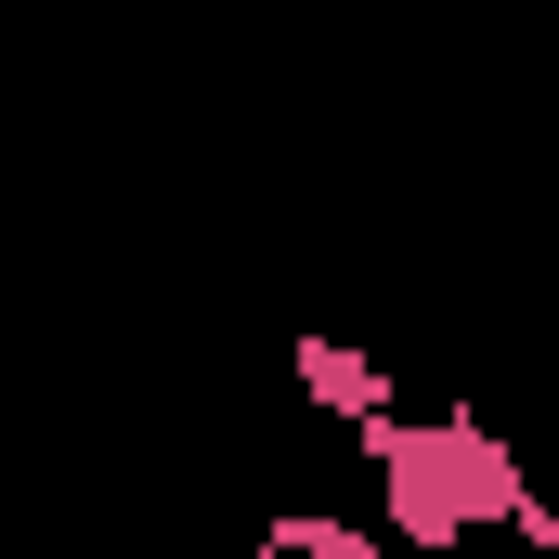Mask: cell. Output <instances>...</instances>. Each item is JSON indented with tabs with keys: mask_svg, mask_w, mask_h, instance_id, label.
<instances>
[{
	"mask_svg": "<svg viewBox=\"0 0 559 559\" xmlns=\"http://www.w3.org/2000/svg\"><path fill=\"white\" fill-rule=\"evenodd\" d=\"M261 559H404V534L338 521V508H274V521H261Z\"/></svg>",
	"mask_w": 559,
	"mask_h": 559,
	"instance_id": "7a4b0ae2",
	"label": "cell"
},
{
	"mask_svg": "<svg viewBox=\"0 0 559 559\" xmlns=\"http://www.w3.org/2000/svg\"><path fill=\"white\" fill-rule=\"evenodd\" d=\"M286 378H299V391H312V404H325L338 429H378V417H404V378H391V365H365L352 338H299V352H286Z\"/></svg>",
	"mask_w": 559,
	"mask_h": 559,
	"instance_id": "6da1fadb",
	"label": "cell"
}]
</instances>
